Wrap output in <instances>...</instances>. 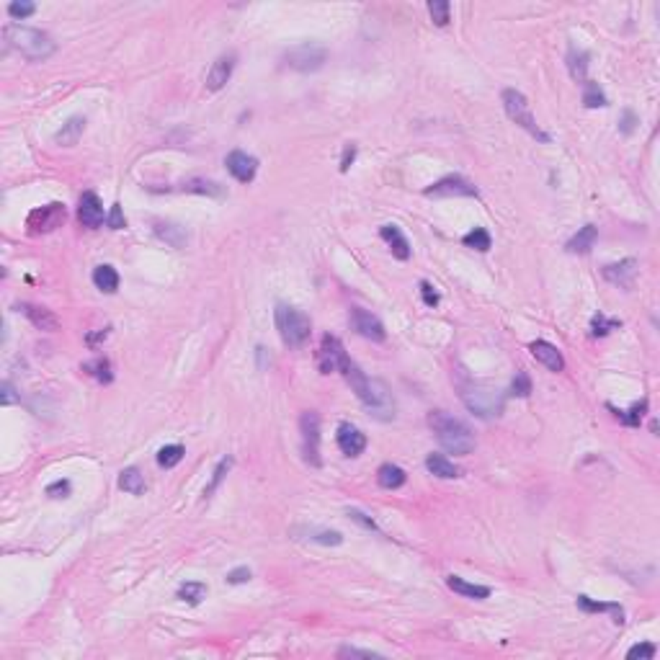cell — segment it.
Returning <instances> with one entry per match:
<instances>
[{
    "mask_svg": "<svg viewBox=\"0 0 660 660\" xmlns=\"http://www.w3.org/2000/svg\"><path fill=\"white\" fill-rule=\"evenodd\" d=\"M341 374L346 377V382L351 384V390L356 392V398L364 403L369 415H374L377 421H392L395 418V400H392L390 387L382 379H369L358 369V364H353L351 358L343 361Z\"/></svg>",
    "mask_w": 660,
    "mask_h": 660,
    "instance_id": "6da1fadb",
    "label": "cell"
},
{
    "mask_svg": "<svg viewBox=\"0 0 660 660\" xmlns=\"http://www.w3.org/2000/svg\"><path fill=\"white\" fill-rule=\"evenodd\" d=\"M457 390H459L462 403L467 405L469 413H475L478 418H498L503 413V405H506V395L498 384L483 382V379H472L467 374L457 377Z\"/></svg>",
    "mask_w": 660,
    "mask_h": 660,
    "instance_id": "7a4b0ae2",
    "label": "cell"
},
{
    "mask_svg": "<svg viewBox=\"0 0 660 660\" xmlns=\"http://www.w3.org/2000/svg\"><path fill=\"white\" fill-rule=\"evenodd\" d=\"M429 426L436 433L438 446L449 454H469L475 449V433L469 429L467 423L459 421V418H452L444 410H431L429 413Z\"/></svg>",
    "mask_w": 660,
    "mask_h": 660,
    "instance_id": "3957f363",
    "label": "cell"
},
{
    "mask_svg": "<svg viewBox=\"0 0 660 660\" xmlns=\"http://www.w3.org/2000/svg\"><path fill=\"white\" fill-rule=\"evenodd\" d=\"M3 39H6V47L21 52V57H26L29 62H44L47 57L55 55L57 44L52 41L49 34H44L41 29H32V26H21V24H8L3 29Z\"/></svg>",
    "mask_w": 660,
    "mask_h": 660,
    "instance_id": "277c9868",
    "label": "cell"
},
{
    "mask_svg": "<svg viewBox=\"0 0 660 660\" xmlns=\"http://www.w3.org/2000/svg\"><path fill=\"white\" fill-rule=\"evenodd\" d=\"M274 320H276V328H278L281 341L287 343L289 349H299V346H304V343L310 341L312 323H310V318H307L302 310L289 307V304H276V310H274Z\"/></svg>",
    "mask_w": 660,
    "mask_h": 660,
    "instance_id": "5b68a950",
    "label": "cell"
},
{
    "mask_svg": "<svg viewBox=\"0 0 660 660\" xmlns=\"http://www.w3.org/2000/svg\"><path fill=\"white\" fill-rule=\"evenodd\" d=\"M501 101H503V109H506V114H509L511 121H516L518 127L526 129L532 137H537L539 142L549 144V140L552 137L547 135V132H541V127L537 124V119H534L532 114V106H529V101H526V96L521 93V90H516V88H506L501 93Z\"/></svg>",
    "mask_w": 660,
    "mask_h": 660,
    "instance_id": "8992f818",
    "label": "cell"
},
{
    "mask_svg": "<svg viewBox=\"0 0 660 660\" xmlns=\"http://www.w3.org/2000/svg\"><path fill=\"white\" fill-rule=\"evenodd\" d=\"M284 60L297 72H315L325 65L328 49L323 44H315V41H304V44H297V47L289 49Z\"/></svg>",
    "mask_w": 660,
    "mask_h": 660,
    "instance_id": "52a82bcc",
    "label": "cell"
},
{
    "mask_svg": "<svg viewBox=\"0 0 660 660\" xmlns=\"http://www.w3.org/2000/svg\"><path fill=\"white\" fill-rule=\"evenodd\" d=\"M65 220H67V209H65L62 201H52V204H44V207L34 209L32 215L26 217V227L32 235H47V232L62 227Z\"/></svg>",
    "mask_w": 660,
    "mask_h": 660,
    "instance_id": "ba28073f",
    "label": "cell"
},
{
    "mask_svg": "<svg viewBox=\"0 0 660 660\" xmlns=\"http://www.w3.org/2000/svg\"><path fill=\"white\" fill-rule=\"evenodd\" d=\"M299 433H302V454L312 467H320V415L315 410H304L299 415Z\"/></svg>",
    "mask_w": 660,
    "mask_h": 660,
    "instance_id": "9c48e42d",
    "label": "cell"
},
{
    "mask_svg": "<svg viewBox=\"0 0 660 660\" xmlns=\"http://www.w3.org/2000/svg\"><path fill=\"white\" fill-rule=\"evenodd\" d=\"M426 196H436V199H444V196H478V186L469 183L464 175H444L441 181H436L433 186L426 189Z\"/></svg>",
    "mask_w": 660,
    "mask_h": 660,
    "instance_id": "30bf717a",
    "label": "cell"
},
{
    "mask_svg": "<svg viewBox=\"0 0 660 660\" xmlns=\"http://www.w3.org/2000/svg\"><path fill=\"white\" fill-rule=\"evenodd\" d=\"M349 358V353H346V349H343V343L335 338V335H323V341H320V349H318V369L323 374H330V372H341L343 361Z\"/></svg>",
    "mask_w": 660,
    "mask_h": 660,
    "instance_id": "8fae6325",
    "label": "cell"
},
{
    "mask_svg": "<svg viewBox=\"0 0 660 660\" xmlns=\"http://www.w3.org/2000/svg\"><path fill=\"white\" fill-rule=\"evenodd\" d=\"M351 328H353L361 338H369V341H374V343H382L384 338H387V330H384L382 320L377 318V315H372L369 310H364V307H353V310H351Z\"/></svg>",
    "mask_w": 660,
    "mask_h": 660,
    "instance_id": "7c38bea8",
    "label": "cell"
},
{
    "mask_svg": "<svg viewBox=\"0 0 660 660\" xmlns=\"http://www.w3.org/2000/svg\"><path fill=\"white\" fill-rule=\"evenodd\" d=\"M78 220H80L83 227H88V230H96V227H101V224L106 222L104 204H101V199H98L93 191H86L83 196H80Z\"/></svg>",
    "mask_w": 660,
    "mask_h": 660,
    "instance_id": "4fadbf2b",
    "label": "cell"
},
{
    "mask_svg": "<svg viewBox=\"0 0 660 660\" xmlns=\"http://www.w3.org/2000/svg\"><path fill=\"white\" fill-rule=\"evenodd\" d=\"M224 166L232 173V178H238L240 183H250L255 178V173H258V160L243 150H232L224 158Z\"/></svg>",
    "mask_w": 660,
    "mask_h": 660,
    "instance_id": "5bb4252c",
    "label": "cell"
},
{
    "mask_svg": "<svg viewBox=\"0 0 660 660\" xmlns=\"http://www.w3.org/2000/svg\"><path fill=\"white\" fill-rule=\"evenodd\" d=\"M335 441H338V449H341L346 457H358V454L366 449V436L356 426H351V423H341V426H338Z\"/></svg>",
    "mask_w": 660,
    "mask_h": 660,
    "instance_id": "9a60e30c",
    "label": "cell"
},
{
    "mask_svg": "<svg viewBox=\"0 0 660 660\" xmlns=\"http://www.w3.org/2000/svg\"><path fill=\"white\" fill-rule=\"evenodd\" d=\"M232 70H235V57L232 55H222L217 57L212 67L207 72V88L209 90H220V88L227 86V80L232 78Z\"/></svg>",
    "mask_w": 660,
    "mask_h": 660,
    "instance_id": "2e32d148",
    "label": "cell"
},
{
    "mask_svg": "<svg viewBox=\"0 0 660 660\" xmlns=\"http://www.w3.org/2000/svg\"><path fill=\"white\" fill-rule=\"evenodd\" d=\"M635 274H637V261H632V258H624V261H619V263H609V266H604L606 281H612V284H617V287H621V289L632 287Z\"/></svg>",
    "mask_w": 660,
    "mask_h": 660,
    "instance_id": "e0dca14e",
    "label": "cell"
},
{
    "mask_svg": "<svg viewBox=\"0 0 660 660\" xmlns=\"http://www.w3.org/2000/svg\"><path fill=\"white\" fill-rule=\"evenodd\" d=\"M529 351H532V356L537 358L539 364L547 366L549 372H563L565 369L563 353H560L557 346H552L549 341H534L532 346H529Z\"/></svg>",
    "mask_w": 660,
    "mask_h": 660,
    "instance_id": "ac0fdd59",
    "label": "cell"
},
{
    "mask_svg": "<svg viewBox=\"0 0 660 660\" xmlns=\"http://www.w3.org/2000/svg\"><path fill=\"white\" fill-rule=\"evenodd\" d=\"M16 312L26 315V318L32 320V325H34V328H39V330H47V333H52V330H57V328H60V323H57L55 315H52V312H49L47 307H39V304L21 302V304H16Z\"/></svg>",
    "mask_w": 660,
    "mask_h": 660,
    "instance_id": "d6986e66",
    "label": "cell"
},
{
    "mask_svg": "<svg viewBox=\"0 0 660 660\" xmlns=\"http://www.w3.org/2000/svg\"><path fill=\"white\" fill-rule=\"evenodd\" d=\"M379 238L390 245L392 255H395L398 261H408V258H410V243H408V238L400 232L398 224H382V227H379Z\"/></svg>",
    "mask_w": 660,
    "mask_h": 660,
    "instance_id": "ffe728a7",
    "label": "cell"
},
{
    "mask_svg": "<svg viewBox=\"0 0 660 660\" xmlns=\"http://www.w3.org/2000/svg\"><path fill=\"white\" fill-rule=\"evenodd\" d=\"M596 238H598V230L593 227V224H586V227H581V230L575 232L573 238L567 240V245H565V250L567 253H588L591 248L596 245Z\"/></svg>",
    "mask_w": 660,
    "mask_h": 660,
    "instance_id": "44dd1931",
    "label": "cell"
},
{
    "mask_svg": "<svg viewBox=\"0 0 660 660\" xmlns=\"http://www.w3.org/2000/svg\"><path fill=\"white\" fill-rule=\"evenodd\" d=\"M446 586L454 591V593H459V596H467V598H475V601H483V598L490 596V588L487 586H478V583H467L464 578H459V575H449L446 578Z\"/></svg>",
    "mask_w": 660,
    "mask_h": 660,
    "instance_id": "7402d4cb",
    "label": "cell"
},
{
    "mask_svg": "<svg viewBox=\"0 0 660 660\" xmlns=\"http://www.w3.org/2000/svg\"><path fill=\"white\" fill-rule=\"evenodd\" d=\"M405 469L398 467V464H392V462H387V464H382V467L377 469V483L384 487V490H398V487L405 485Z\"/></svg>",
    "mask_w": 660,
    "mask_h": 660,
    "instance_id": "603a6c76",
    "label": "cell"
},
{
    "mask_svg": "<svg viewBox=\"0 0 660 660\" xmlns=\"http://www.w3.org/2000/svg\"><path fill=\"white\" fill-rule=\"evenodd\" d=\"M83 129H86V119H83V116H70V119L62 124V129L55 135V142L62 144V147H72V144H78V140L83 137Z\"/></svg>",
    "mask_w": 660,
    "mask_h": 660,
    "instance_id": "cb8c5ba5",
    "label": "cell"
},
{
    "mask_svg": "<svg viewBox=\"0 0 660 660\" xmlns=\"http://www.w3.org/2000/svg\"><path fill=\"white\" fill-rule=\"evenodd\" d=\"M426 467H429L431 475H436V478H441V480L459 478V467H457L452 459H446L444 454H429V457H426Z\"/></svg>",
    "mask_w": 660,
    "mask_h": 660,
    "instance_id": "d4e9b609",
    "label": "cell"
},
{
    "mask_svg": "<svg viewBox=\"0 0 660 660\" xmlns=\"http://www.w3.org/2000/svg\"><path fill=\"white\" fill-rule=\"evenodd\" d=\"M93 284H96V289H101L104 295H114V292L119 289V274H116V269L109 266V263L96 266V269H93Z\"/></svg>",
    "mask_w": 660,
    "mask_h": 660,
    "instance_id": "484cf974",
    "label": "cell"
},
{
    "mask_svg": "<svg viewBox=\"0 0 660 660\" xmlns=\"http://www.w3.org/2000/svg\"><path fill=\"white\" fill-rule=\"evenodd\" d=\"M588 52L578 47H570L567 52V70H570V78L578 80V83H586V75H588Z\"/></svg>",
    "mask_w": 660,
    "mask_h": 660,
    "instance_id": "4316f807",
    "label": "cell"
},
{
    "mask_svg": "<svg viewBox=\"0 0 660 660\" xmlns=\"http://www.w3.org/2000/svg\"><path fill=\"white\" fill-rule=\"evenodd\" d=\"M155 235H158L160 240H166L170 248L186 245V230L173 222H155Z\"/></svg>",
    "mask_w": 660,
    "mask_h": 660,
    "instance_id": "83f0119b",
    "label": "cell"
},
{
    "mask_svg": "<svg viewBox=\"0 0 660 660\" xmlns=\"http://www.w3.org/2000/svg\"><path fill=\"white\" fill-rule=\"evenodd\" d=\"M578 606H581L583 612H588V614L612 612L617 624H621V621H624V609H621L619 604H606V601H593V598H588V596H578Z\"/></svg>",
    "mask_w": 660,
    "mask_h": 660,
    "instance_id": "f1b7e54d",
    "label": "cell"
},
{
    "mask_svg": "<svg viewBox=\"0 0 660 660\" xmlns=\"http://www.w3.org/2000/svg\"><path fill=\"white\" fill-rule=\"evenodd\" d=\"M83 372L86 374H90L93 379H98L101 384H109L114 379V372H112V361L109 358H104V356H98V358H93V361H86V364L80 366Z\"/></svg>",
    "mask_w": 660,
    "mask_h": 660,
    "instance_id": "f546056e",
    "label": "cell"
},
{
    "mask_svg": "<svg viewBox=\"0 0 660 660\" xmlns=\"http://www.w3.org/2000/svg\"><path fill=\"white\" fill-rule=\"evenodd\" d=\"M119 487L124 490V493H129V495H142L144 493V478L140 475V469H137V467L121 469Z\"/></svg>",
    "mask_w": 660,
    "mask_h": 660,
    "instance_id": "4dcf8cb0",
    "label": "cell"
},
{
    "mask_svg": "<svg viewBox=\"0 0 660 660\" xmlns=\"http://www.w3.org/2000/svg\"><path fill=\"white\" fill-rule=\"evenodd\" d=\"M612 408V405H609ZM614 415L619 418V423H624V426H629V429H637L640 423H642L645 413H647V400H640V403H635V405L629 408V410H617V408H612Z\"/></svg>",
    "mask_w": 660,
    "mask_h": 660,
    "instance_id": "1f68e13d",
    "label": "cell"
},
{
    "mask_svg": "<svg viewBox=\"0 0 660 660\" xmlns=\"http://www.w3.org/2000/svg\"><path fill=\"white\" fill-rule=\"evenodd\" d=\"M462 245L485 253V250H490V245H493V238H490V232H487L485 227H475V230H469L467 235L462 238Z\"/></svg>",
    "mask_w": 660,
    "mask_h": 660,
    "instance_id": "d6a6232c",
    "label": "cell"
},
{
    "mask_svg": "<svg viewBox=\"0 0 660 660\" xmlns=\"http://www.w3.org/2000/svg\"><path fill=\"white\" fill-rule=\"evenodd\" d=\"M606 104H609V101H606V93L598 88V83L586 80V83H583V106H586V109H604Z\"/></svg>",
    "mask_w": 660,
    "mask_h": 660,
    "instance_id": "836d02e7",
    "label": "cell"
},
{
    "mask_svg": "<svg viewBox=\"0 0 660 660\" xmlns=\"http://www.w3.org/2000/svg\"><path fill=\"white\" fill-rule=\"evenodd\" d=\"M204 596H207V586H204V583L191 581V583H183L181 588H178V598L186 601L189 606H199Z\"/></svg>",
    "mask_w": 660,
    "mask_h": 660,
    "instance_id": "e575fe53",
    "label": "cell"
},
{
    "mask_svg": "<svg viewBox=\"0 0 660 660\" xmlns=\"http://www.w3.org/2000/svg\"><path fill=\"white\" fill-rule=\"evenodd\" d=\"M183 191L189 194H207V196H222V186L215 181H204V178H194V181L183 183Z\"/></svg>",
    "mask_w": 660,
    "mask_h": 660,
    "instance_id": "d590c367",
    "label": "cell"
},
{
    "mask_svg": "<svg viewBox=\"0 0 660 660\" xmlns=\"http://www.w3.org/2000/svg\"><path fill=\"white\" fill-rule=\"evenodd\" d=\"M183 454H186V449H183L181 444H168V446H163V449L158 452V464H160V467L170 469V467H175V464L183 459Z\"/></svg>",
    "mask_w": 660,
    "mask_h": 660,
    "instance_id": "8d00e7d4",
    "label": "cell"
},
{
    "mask_svg": "<svg viewBox=\"0 0 660 660\" xmlns=\"http://www.w3.org/2000/svg\"><path fill=\"white\" fill-rule=\"evenodd\" d=\"M304 539L325 544V547H338L343 541V537L338 532H328V529H307V537H304Z\"/></svg>",
    "mask_w": 660,
    "mask_h": 660,
    "instance_id": "74e56055",
    "label": "cell"
},
{
    "mask_svg": "<svg viewBox=\"0 0 660 660\" xmlns=\"http://www.w3.org/2000/svg\"><path fill=\"white\" fill-rule=\"evenodd\" d=\"M619 325H621L619 320L606 318V315H601V312H598L596 318L591 320V333L596 335V338H604V335H609L612 330H617Z\"/></svg>",
    "mask_w": 660,
    "mask_h": 660,
    "instance_id": "f35d334b",
    "label": "cell"
},
{
    "mask_svg": "<svg viewBox=\"0 0 660 660\" xmlns=\"http://www.w3.org/2000/svg\"><path fill=\"white\" fill-rule=\"evenodd\" d=\"M230 467H232V459H230V457H224V459L220 462V464H217V467H215V475H212V483H209V485L204 487V498H209V495H212V493L217 490V487H220V483H222L224 475L230 472Z\"/></svg>",
    "mask_w": 660,
    "mask_h": 660,
    "instance_id": "ab89813d",
    "label": "cell"
},
{
    "mask_svg": "<svg viewBox=\"0 0 660 660\" xmlns=\"http://www.w3.org/2000/svg\"><path fill=\"white\" fill-rule=\"evenodd\" d=\"M429 13H431V18H433V24L436 26H446L449 24L452 6H449L446 0H433V3H429Z\"/></svg>",
    "mask_w": 660,
    "mask_h": 660,
    "instance_id": "60d3db41",
    "label": "cell"
},
{
    "mask_svg": "<svg viewBox=\"0 0 660 660\" xmlns=\"http://www.w3.org/2000/svg\"><path fill=\"white\" fill-rule=\"evenodd\" d=\"M36 13V6L34 3H26V0H21V3H11L8 6V16L11 18H16V21H24V18H29V16H34Z\"/></svg>",
    "mask_w": 660,
    "mask_h": 660,
    "instance_id": "b9f144b4",
    "label": "cell"
},
{
    "mask_svg": "<svg viewBox=\"0 0 660 660\" xmlns=\"http://www.w3.org/2000/svg\"><path fill=\"white\" fill-rule=\"evenodd\" d=\"M655 652H658V647L652 642H640V645H635V647H629L627 650V658L629 660H635V658H640V660H652L655 658Z\"/></svg>",
    "mask_w": 660,
    "mask_h": 660,
    "instance_id": "7bdbcfd3",
    "label": "cell"
},
{
    "mask_svg": "<svg viewBox=\"0 0 660 660\" xmlns=\"http://www.w3.org/2000/svg\"><path fill=\"white\" fill-rule=\"evenodd\" d=\"M529 392H532V379H529V374L518 372L516 379H513V384H511V395H516V398H529Z\"/></svg>",
    "mask_w": 660,
    "mask_h": 660,
    "instance_id": "ee69618b",
    "label": "cell"
},
{
    "mask_svg": "<svg viewBox=\"0 0 660 660\" xmlns=\"http://www.w3.org/2000/svg\"><path fill=\"white\" fill-rule=\"evenodd\" d=\"M106 224H109L112 230H121V227H127V217H124V212H121V204H114L112 212L106 215Z\"/></svg>",
    "mask_w": 660,
    "mask_h": 660,
    "instance_id": "f6af8a7d",
    "label": "cell"
},
{
    "mask_svg": "<svg viewBox=\"0 0 660 660\" xmlns=\"http://www.w3.org/2000/svg\"><path fill=\"white\" fill-rule=\"evenodd\" d=\"M72 490L70 480H57V483H52V485H47V495L49 498H67Z\"/></svg>",
    "mask_w": 660,
    "mask_h": 660,
    "instance_id": "bcb514c9",
    "label": "cell"
},
{
    "mask_svg": "<svg viewBox=\"0 0 660 660\" xmlns=\"http://www.w3.org/2000/svg\"><path fill=\"white\" fill-rule=\"evenodd\" d=\"M338 655H341V658H382L379 652L358 650V647H341V650H338Z\"/></svg>",
    "mask_w": 660,
    "mask_h": 660,
    "instance_id": "7dc6e473",
    "label": "cell"
},
{
    "mask_svg": "<svg viewBox=\"0 0 660 660\" xmlns=\"http://www.w3.org/2000/svg\"><path fill=\"white\" fill-rule=\"evenodd\" d=\"M421 297H423V302L429 304V307H436V304H438V292L431 287L429 281H421Z\"/></svg>",
    "mask_w": 660,
    "mask_h": 660,
    "instance_id": "c3c4849f",
    "label": "cell"
},
{
    "mask_svg": "<svg viewBox=\"0 0 660 660\" xmlns=\"http://www.w3.org/2000/svg\"><path fill=\"white\" fill-rule=\"evenodd\" d=\"M250 581V570L248 567H235L232 573H227V583L230 586H240V583H248Z\"/></svg>",
    "mask_w": 660,
    "mask_h": 660,
    "instance_id": "681fc988",
    "label": "cell"
},
{
    "mask_svg": "<svg viewBox=\"0 0 660 660\" xmlns=\"http://www.w3.org/2000/svg\"><path fill=\"white\" fill-rule=\"evenodd\" d=\"M353 158H356V144L349 142L346 147H343V158H341V173H349L351 163H353Z\"/></svg>",
    "mask_w": 660,
    "mask_h": 660,
    "instance_id": "f907efd6",
    "label": "cell"
},
{
    "mask_svg": "<svg viewBox=\"0 0 660 660\" xmlns=\"http://www.w3.org/2000/svg\"><path fill=\"white\" fill-rule=\"evenodd\" d=\"M635 124H637V116H635V112H624L621 114V121H619V129H621V135H632L635 132Z\"/></svg>",
    "mask_w": 660,
    "mask_h": 660,
    "instance_id": "816d5d0a",
    "label": "cell"
},
{
    "mask_svg": "<svg viewBox=\"0 0 660 660\" xmlns=\"http://www.w3.org/2000/svg\"><path fill=\"white\" fill-rule=\"evenodd\" d=\"M106 338H109V328H101V330H96V333H90V335H88V338H86V343H88V346H90V349H96L98 343H101V341H106Z\"/></svg>",
    "mask_w": 660,
    "mask_h": 660,
    "instance_id": "f5cc1de1",
    "label": "cell"
},
{
    "mask_svg": "<svg viewBox=\"0 0 660 660\" xmlns=\"http://www.w3.org/2000/svg\"><path fill=\"white\" fill-rule=\"evenodd\" d=\"M3 405H13L16 403V395H13V387H11V382H3Z\"/></svg>",
    "mask_w": 660,
    "mask_h": 660,
    "instance_id": "db71d44e",
    "label": "cell"
},
{
    "mask_svg": "<svg viewBox=\"0 0 660 660\" xmlns=\"http://www.w3.org/2000/svg\"><path fill=\"white\" fill-rule=\"evenodd\" d=\"M349 516L353 518V521H358V524H364L366 529H377V526H374V521H372V518H366L364 513H361V511H349Z\"/></svg>",
    "mask_w": 660,
    "mask_h": 660,
    "instance_id": "11a10c76",
    "label": "cell"
}]
</instances>
